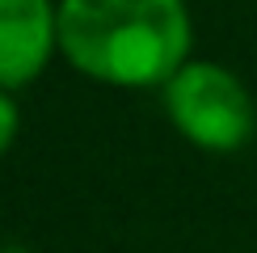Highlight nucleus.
Masks as SVG:
<instances>
[{
	"label": "nucleus",
	"mask_w": 257,
	"mask_h": 253,
	"mask_svg": "<svg viewBox=\"0 0 257 253\" xmlns=\"http://www.w3.org/2000/svg\"><path fill=\"white\" fill-rule=\"evenodd\" d=\"M190 47L186 0H59V55L105 89H165Z\"/></svg>",
	"instance_id": "1"
},
{
	"label": "nucleus",
	"mask_w": 257,
	"mask_h": 253,
	"mask_svg": "<svg viewBox=\"0 0 257 253\" xmlns=\"http://www.w3.org/2000/svg\"><path fill=\"white\" fill-rule=\"evenodd\" d=\"M173 131L198 152L228 156L257 135V101L232 68L215 59H190L160 89Z\"/></svg>",
	"instance_id": "2"
},
{
	"label": "nucleus",
	"mask_w": 257,
	"mask_h": 253,
	"mask_svg": "<svg viewBox=\"0 0 257 253\" xmlns=\"http://www.w3.org/2000/svg\"><path fill=\"white\" fill-rule=\"evenodd\" d=\"M59 55V0H0V89L21 93Z\"/></svg>",
	"instance_id": "3"
},
{
	"label": "nucleus",
	"mask_w": 257,
	"mask_h": 253,
	"mask_svg": "<svg viewBox=\"0 0 257 253\" xmlns=\"http://www.w3.org/2000/svg\"><path fill=\"white\" fill-rule=\"evenodd\" d=\"M17 131H21V114H17V93H5L0 89V156L17 144Z\"/></svg>",
	"instance_id": "4"
}]
</instances>
